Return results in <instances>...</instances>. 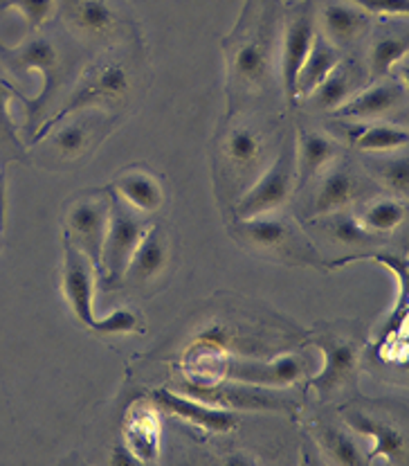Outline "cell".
<instances>
[{
    "instance_id": "ac0fdd59",
    "label": "cell",
    "mask_w": 409,
    "mask_h": 466,
    "mask_svg": "<svg viewBox=\"0 0 409 466\" xmlns=\"http://www.w3.org/2000/svg\"><path fill=\"white\" fill-rule=\"evenodd\" d=\"M355 189H358V180L344 167L328 169L320 180L315 198L311 206L313 218H324L333 212H342L351 201L355 198Z\"/></svg>"
},
{
    "instance_id": "4dcf8cb0",
    "label": "cell",
    "mask_w": 409,
    "mask_h": 466,
    "mask_svg": "<svg viewBox=\"0 0 409 466\" xmlns=\"http://www.w3.org/2000/svg\"><path fill=\"white\" fill-rule=\"evenodd\" d=\"M322 444H324L326 453L331 455L333 462L344 466L367 464V458H363L358 444H355L349 435L337 431V428H324V431H322Z\"/></svg>"
},
{
    "instance_id": "74e56055",
    "label": "cell",
    "mask_w": 409,
    "mask_h": 466,
    "mask_svg": "<svg viewBox=\"0 0 409 466\" xmlns=\"http://www.w3.org/2000/svg\"><path fill=\"white\" fill-rule=\"evenodd\" d=\"M5 176L0 174V230H3V217H5Z\"/></svg>"
},
{
    "instance_id": "d6986e66",
    "label": "cell",
    "mask_w": 409,
    "mask_h": 466,
    "mask_svg": "<svg viewBox=\"0 0 409 466\" xmlns=\"http://www.w3.org/2000/svg\"><path fill=\"white\" fill-rule=\"evenodd\" d=\"M297 183L306 185L337 156V145L320 131H299L297 147Z\"/></svg>"
},
{
    "instance_id": "e0dca14e",
    "label": "cell",
    "mask_w": 409,
    "mask_h": 466,
    "mask_svg": "<svg viewBox=\"0 0 409 466\" xmlns=\"http://www.w3.org/2000/svg\"><path fill=\"white\" fill-rule=\"evenodd\" d=\"M346 421H349V426L354 428L355 432L369 435L375 440L374 451H371L367 462L375 460L378 455H384L389 462L396 464H403L407 460V441L405 435H403L398 428L384 424V421L371 420V417L363 415V412H349V415H346Z\"/></svg>"
},
{
    "instance_id": "ba28073f",
    "label": "cell",
    "mask_w": 409,
    "mask_h": 466,
    "mask_svg": "<svg viewBox=\"0 0 409 466\" xmlns=\"http://www.w3.org/2000/svg\"><path fill=\"white\" fill-rule=\"evenodd\" d=\"M187 397L209 403L218 408H236V410H288V403L268 397L256 385L245 383H189L185 385Z\"/></svg>"
},
{
    "instance_id": "8fae6325",
    "label": "cell",
    "mask_w": 409,
    "mask_h": 466,
    "mask_svg": "<svg viewBox=\"0 0 409 466\" xmlns=\"http://www.w3.org/2000/svg\"><path fill=\"white\" fill-rule=\"evenodd\" d=\"M405 104V88L394 79H375V84L360 88L344 106L337 108L335 117L351 120H375L398 111Z\"/></svg>"
},
{
    "instance_id": "836d02e7",
    "label": "cell",
    "mask_w": 409,
    "mask_h": 466,
    "mask_svg": "<svg viewBox=\"0 0 409 466\" xmlns=\"http://www.w3.org/2000/svg\"><path fill=\"white\" fill-rule=\"evenodd\" d=\"M137 325H140V318L131 309H117V311L99 318L97 331L99 334H128V331H135Z\"/></svg>"
},
{
    "instance_id": "44dd1931",
    "label": "cell",
    "mask_w": 409,
    "mask_h": 466,
    "mask_svg": "<svg viewBox=\"0 0 409 466\" xmlns=\"http://www.w3.org/2000/svg\"><path fill=\"white\" fill-rule=\"evenodd\" d=\"M409 136L403 127L374 122V125H358L351 131V145L367 154H394L407 147Z\"/></svg>"
},
{
    "instance_id": "9c48e42d",
    "label": "cell",
    "mask_w": 409,
    "mask_h": 466,
    "mask_svg": "<svg viewBox=\"0 0 409 466\" xmlns=\"http://www.w3.org/2000/svg\"><path fill=\"white\" fill-rule=\"evenodd\" d=\"M154 401L158 403L160 408L171 415L180 417L183 421H189V424L203 428V431L209 432H232L239 424L236 415L227 408L209 406V403L198 401V399H189L187 394H175L171 390H158L154 394Z\"/></svg>"
},
{
    "instance_id": "484cf974",
    "label": "cell",
    "mask_w": 409,
    "mask_h": 466,
    "mask_svg": "<svg viewBox=\"0 0 409 466\" xmlns=\"http://www.w3.org/2000/svg\"><path fill=\"white\" fill-rule=\"evenodd\" d=\"M409 43L403 35H387L374 41L369 50V73L374 79H384L394 66L405 59Z\"/></svg>"
},
{
    "instance_id": "83f0119b",
    "label": "cell",
    "mask_w": 409,
    "mask_h": 466,
    "mask_svg": "<svg viewBox=\"0 0 409 466\" xmlns=\"http://www.w3.org/2000/svg\"><path fill=\"white\" fill-rule=\"evenodd\" d=\"M225 154L232 167L241 171L254 167L261 156L259 133L250 127H234L225 137Z\"/></svg>"
},
{
    "instance_id": "9a60e30c",
    "label": "cell",
    "mask_w": 409,
    "mask_h": 466,
    "mask_svg": "<svg viewBox=\"0 0 409 466\" xmlns=\"http://www.w3.org/2000/svg\"><path fill=\"white\" fill-rule=\"evenodd\" d=\"M115 197L120 201L126 203L128 208H133L140 214H154L160 210V206L165 203V189L160 185V180L155 176H151L149 171L142 169H128L122 176H117L115 183Z\"/></svg>"
},
{
    "instance_id": "1f68e13d",
    "label": "cell",
    "mask_w": 409,
    "mask_h": 466,
    "mask_svg": "<svg viewBox=\"0 0 409 466\" xmlns=\"http://www.w3.org/2000/svg\"><path fill=\"white\" fill-rule=\"evenodd\" d=\"M378 178L384 187L392 189L396 198L407 197L409 189V160L405 154L378 160Z\"/></svg>"
},
{
    "instance_id": "d590c367",
    "label": "cell",
    "mask_w": 409,
    "mask_h": 466,
    "mask_svg": "<svg viewBox=\"0 0 409 466\" xmlns=\"http://www.w3.org/2000/svg\"><path fill=\"white\" fill-rule=\"evenodd\" d=\"M9 90L0 88V131H5L7 136H12V117H9Z\"/></svg>"
},
{
    "instance_id": "7a4b0ae2",
    "label": "cell",
    "mask_w": 409,
    "mask_h": 466,
    "mask_svg": "<svg viewBox=\"0 0 409 466\" xmlns=\"http://www.w3.org/2000/svg\"><path fill=\"white\" fill-rule=\"evenodd\" d=\"M146 228H149V223H146L145 214L128 208L117 197L108 201V226L102 246V270L108 287H115L126 275L133 250H135L137 241L142 239Z\"/></svg>"
},
{
    "instance_id": "7402d4cb",
    "label": "cell",
    "mask_w": 409,
    "mask_h": 466,
    "mask_svg": "<svg viewBox=\"0 0 409 466\" xmlns=\"http://www.w3.org/2000/svg\"><path fill=\"white\" fill-rule=\"evenodd\" d=\"M128 449L137 455L140 462H151L158 458L160 449V426L158 420L151 410H137V415H131L126 428Z\"/></svg>"
},
{
    "instance_id": "52a82bcc",
    "label": "cell",
    "mask_w": 409,
    "mask_h": 466,
    "mask_svg": "<svg viewBox=\"0 0 409 466\" xmlns=\"http://www.w3.org/2000/svg\"><path fill=\"white\" fill-rule=\"evenodd\" d=\"M68 239L93 261L97 275L102 273V246L108 226V203L99 198H82L73 203L65 217Z\"/></svg>"
},
{
    "instance_id": "8992f818",
    "label": "cell",
    "mask_w": 409,
    "mask_h": 466,
    "mask_svg": "<svg viewBox=\"0 0 409 466\" xmlns=\"http://www.w3.org/2000/svg\"><path fill=\"white\" fill-rule=\"evenodd\" d=\"M128 88H131V82H128V75L122 66L108 64L93 70V73L88 75V79H85L77 90H73L64 111L56 113L50 120V125L41 128L39 137L45 136L47 128L59 125L65 116H70V113H77L88 106H106V104L122 102V99L126 97Z\"/></svg>"
},
{
    "instance_id": "3957f363",
    "label": "cell",
    "mask_w": 409,
    "mask_h": 466,
    "mask_svg": "<svg viewBox=\"0 0 409 466\" xmlns=\"http://www.w3.org/2000/svg\"><path fill=\"white\" fill-rule=\"evenodd\" d=\"M311 360L302 354H286L261 363V360L227 359L223 365L221 381H236L256 388H288L306 377Z\"/></svg>"
},
{
    "instance_id": "e575fe53",
    "label": "cell",
    "mask_w": 409,
    "mask_h": 466,
    "mask_svg": "<svg viewBox=\"0 0 409 466\" xmlns=\"http://www.w3.org/2000/svg\"><path fill=\"white\" fill-rule=\"evenodd\" d=\"M355 7L367 14H380V16H407V0H351Z\"/></svg>"
},
{
    "instance_id": "4fadbf2b",
    "label": "cell",
    "mask_w": 409,
    "mask_h": 466,
    "mask_svg": "<svg viewBox=\"0 0 409 466\" xmlns=\"http://www.w3.org/2000/svg\"><path fill=\"white\" fill-rule=\"evenodd\" d=\"M166 266H169V239L163 228L149 226L133 250L124 278H131L133 282H151L165 273Z\"/></svg>"
},
{
    "instance_id": "4316f807",
    "label": "cell",
    "mask_w": 409,
    "mask_h": 466,
    "mask_svg": "<svg viewBox=\"0 0 409 466\" xmlns=\"http://www.w3.org/2000/svg\"><path fill=\"white\" fill-rule=\"evenodd\" d=\"M405 214L407 210L403 198H380L360 214L358 221L371 235H384V232L396 230L405 221Z\"/></svg>"
},
{
    "instance_id": "6da1fadb",
    "label": "cell",
    "mask_w": 409,
    "mask_h": 466,
    "mask_svg": "<svg viewBox=\"0 0 409 466\" xmlns=\"http://www.w3.org/2000/svg\"><path fill=\"white\" fill-rule=\"evenodd\" d=\"M294 147H297V137L288 136L284 140L282 149H279L277 158L273 160V165L244 194V198L236 206L239 221L274 212L288 201L294 187V178H297V156H294Z\"/></svg>"
},
{
    "instance_id": "f1b7e54d",
    "label": "cell",
    "mask_w": 409,
    "mask_h": 466,
    "mask_svg": "<svg viewBox=\"0 0 409 466\" xmlns=\"http://www.w3.org/2000/svg\"><path fill=\"white\" fill-rule=\"evenodd\" d=\"M326 218V235H331L333 239L340 241L344 246H371L375 241V235H371L369 230H364L363 223L358 221L351 214L333 212Z\"/></svg>"
},
{
    "instance_id": "cb8c5ba5",
    "label": "cell",
    "mask_w": 409,
    "mask_h": 466,
    "mask_svg": "<svg viewBox=\"0 0 409 466\" xmlns=\"http://www.w3.org/2000/svg\"><path fill=\"white\" fill-rule=\"evenodd\" d=\"M73 21L84 35L102 39L115 30V12L106 0H79L73 9Z\"/></svg>"
},
{
    "instance_id": "277c9868",
    "label": "cell",
    "mask_w": 409,
    "mask_h": 466,
    "mask_svg": "<svg viewBox=\"0 0 409 466\" xmlns=\"http://www.w3.org/2000/svg\"><path fill=\"white\" fill-rule=\"evenodd\" d=\"M64 296L75 318L84 327L97 331L99 318H95V287H97V270L93 261L85 257L73 241L65 237L64 241Z\"/></svg>"
},
{
    "instance_id": "ffe728a7",
    "label": "cell",
    "mask_w": 409,
    "mask_h": 466,
    "mask_svg": "<svg viewBox=\"0 0 409 466\" xmlns=\"http://www.w3.org/2000/svg\"><path fill=\"white\" fill-rule=\"evenodd\" d=\"M322 18H324L326 39L335 46L355 41L369 25V14L355 5H328Z\"/></svg>"
},
{
    "instance_id": "5b68a950",
    "label": "cell",
    "mask_w": 409,
    "mask_h": 466,
    "mask_svg": "<svg viewBox=\"0 0 409 466\" xmlns=\"http://www.w3.org/2000/svg\"><path fill=\"white\" fill-rule=\"evenodd\" d=\"M315 345L324 354V370L311 381V388L320 394V399H333L340 390L355 379L360 368V342L340 336L320 334Z\"/></svg>"
},
{
    "instance_id": "f546056e",
    "label": "cell",
    "mask_w": 409,
    "mask_h": 466,
    "mask_svg": "<svg viewBox=\"0 0 409 466\" xmlns=\"http://www.w3.org/2000/svg\"><path fill=\"white\" fill-rule=\"evenodd\" d=\"M90 145V128L85 122H68L61 125L59 131L52 136V147L59 151L61 158L75 160L88 149Z\"/></svg>"
},
{
    "instance_id": "5bb4252c",
    "label": "cell",
    "mask_w": 409,
    "mask_h": 466,
    "mask_svg": "<svg viewBox=\"0 0 409 466\" xmlns=\"http://www.w3.org/2000/svg\"><path fill=\"white\" fill-rule=\"evenodd\" d=\"M363 88V75L360 68L354 64H337L326 79L308 95V102L317 111H331L335 113L337 108L344 106L358 90Z\"/></svg>"
},
{
    "instance_id": "30bf717a",
    "label": "cell",
    "mask_w": 409,
    "mask_h": 466,
    "mask_svg": "<svg viewBox=\"0 0 409 466\" xmlns=\"http://www.w3.org/2000/svg\"><path fill=\"white\" fill-rule=\"evenodd\" d=\"M313 39H315V23H313L311 5L304 3L302 9L290 18L286 35H284V52H282V73H284V88L290 104H297L294 97V82H297V73L302 68L304 59H306L308 50H311Z\"/></svg>"
},
{
    "instance_id": "603a6c76",
    "label": "cell",
    "mask_w": 409,
    "mask_h": 466,
    "mask_svg": "<svg viewBox=\"0 0 409 466\" xmlns=\"http://www.w3.org/2000/svg\"><path fill=\"white\" fill-rule=\"evenodd\" d=\"M14 59L18 61L23 70H39L43 75V82H45V90L41 93L39 102L45 99L47 90L55 86V75L59 68V52H56L55 43L47 39H35L21 47V50L14 55Z\"/></svg>"
},
{
    "instance_id": "2e32d148",
    "label": "cell",
    "mask_w": 409,
    "mask_h": 466,
    "mask_svg": "<svg viewBox=\"0 0 409 466\" xmlns=\"http://www.w3.org/2000/svg\"><path fill=\"white\" fill-rule=\"evenodd\" d=\"M342 61L340 47L331 43L326 36L315 35L311 50H308L306 59H304L302 68L297 73V82H294V97L306 99L313 90L317 88L326 79V75L335 68Z\"/></svg>"
},
{
    "instance_id": "d4e9b609",
    "label": "cell",
    "mask_w": 409,
    "mask_h": 466,
    "mask_svg": "<svg viewBox=\"0 0 409 466\" xmlns=\"http://www.w3.org/2000/svg\"><path fill=\"white\" fill-rule=\"evenodd\" d=\"M268 73V46L261 41H245L232 55V75L241 82H259Z\"/></svg>"
},
{
    "instance_id": "8d00e7d4",
    "label": "cell",
    "mask_w": 409,
    "mask_h": 466,
    "mask_svg": "<svg viewBox=\"0 0 409 466\" xmlns=\"http://www.w3.org/2000/svg\"><path fill=\"white\" fill-rule=\"evenodd\" d=\"M140 460H137V455L133 453L128 446H117L115 451H113V458H111V464H120V466H133L137 464Z\"/></svg>"
},
{
    "instance_id": "d6a6232c",
    "label": "cell",
    "mask_w": 409,
    "mask_h": 466,
    "mask_svg": "<svg viewBox=\"0 0 409 466\" xmlns=\"http://www.w3.org/2000/svg\"><path fill=\"white\" fill-rule=\"evenodd\" d=\"M7 5H14L32 27H41L55 14L56 0H7Z\"/></svg>"
},
{
    "instance_id": "7c38bea8",
    "label": "cell",
    "mask_w": 409,
    "mask_h": 466,
    "mask_svg": "<svg viewBox=\"0 0 409 466\" xmlns=\"http://www.w3.org/2000/svg\"><path fill=\"white\" fill-rule=\"evenodd\" d=\"M236 232L245 237L247 244L264 250V253H279L286 257L294 255L299 257V264H306V259L302 257L304 248L297 232L282 218H270L268 214L244 218L239 228H236Z\"/></svg>"
}]
</instances>
